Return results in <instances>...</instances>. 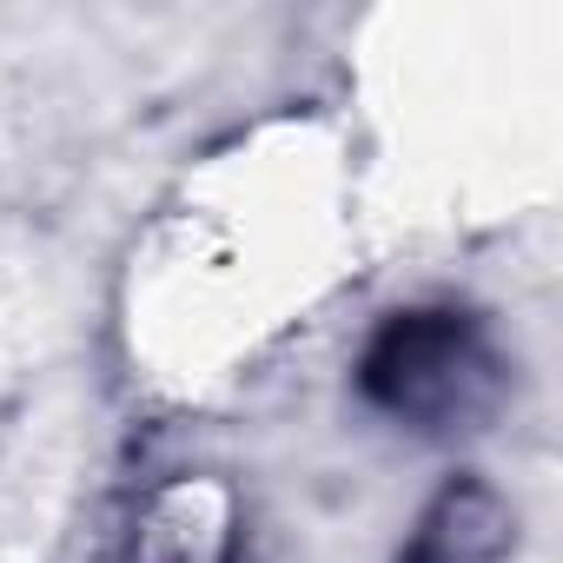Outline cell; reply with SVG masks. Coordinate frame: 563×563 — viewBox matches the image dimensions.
Returning <instances> with one entry per match:
<instances>
[{
  "mask_svg": "<svg viewBox=\"0 0 563 563\" xmlns=\"http://www.w3.org/2000/svg\"><path fill=\"white\" fill-rule=\"evenodd\" d=\"M517 543V510L484 477H451L411 523L398 563H504Z\"/></svg>",
  "mask_w": 563,
  "mask_h": 563,
  "instance_id": "2",
  "label": "cell"
},
{
  "mask_svg": "<svg viewBox=\"0 0 563 563\" xmlns=\"http://www.w3.org/2000/svg\"><path fill=\"white\" fill-rule=\"evenodd\" d=\"M358 391L372 411L418 438L484 431L510 391V365L490 325L464 306H405L378 319L358 352Z\"/></svg>",
  "mask_w": 563,
  "mask_h": 563,
  "instance_id": "1",
  "label": "cell"
},
{
  "mask_svg": "<svg viewBox=\"0 0 563 563\" xmlns=\"http://www.w3.org/2000/svg\"><path fill=\"white\" fill-rule=\"evenodd\" d=\"M126 563H232V517L219 484H173L140 517Z\"/></svg>",
  "mask_w": 563,
  "mask_h": 563,
  "instance_id": "3",
  "label": "cell"
}]
</instances>
